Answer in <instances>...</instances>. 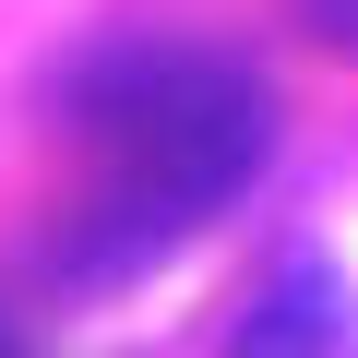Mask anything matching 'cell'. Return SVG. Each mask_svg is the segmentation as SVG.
<instances>
[{
    "instance_id": "7a4b0ae2",
    "label": "cell",
    "mask_w": 358,
    "mask_h": 358,
    "mask_svg": "<svg viewBox=\"0 0 358 358\" xmlns=\"http://www.w3.org/2000/svg\"><path fill=\"white\" fill-rule=\"evenodd\" d=\"M310 24L322 36H358V0H310Z\"/></svg>"
},
{
    "instance_id": "6da1fadb",
    "label": "cell",
    "mask_w": 358,
    "mask_h": 358,
    "mask_svg": "<svg viewBox=\"0 0 358 358\" xmlns=\"http://www.w3.org/2000/svg\"><path fill=\"white\" fill-rule=\"evenodd\" d=\"M72 108H84V131L120 143V179L96 192L84 275H108V263L179 239L192 215H215L275 143V96L227 60H192V48H120V60L84 72Z\"/></svg>"
}]
</instances>
